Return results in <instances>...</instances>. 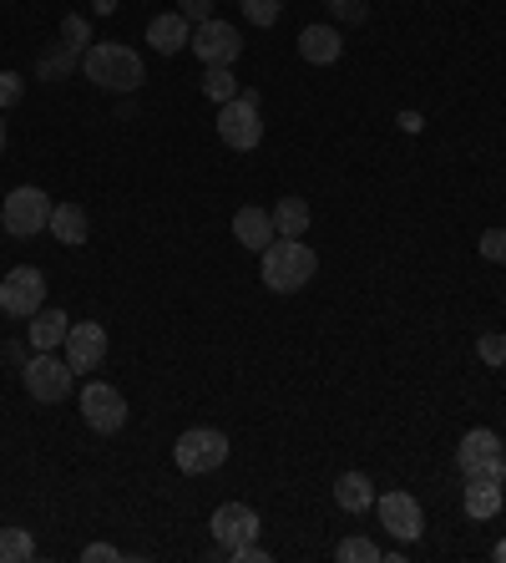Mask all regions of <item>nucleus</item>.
<instances>
[{
    "label": "nucleus",
    "instance_id": "e433bc0d",
    "mask_svg": "<svg viewBox=\"0 0 506 563\" xmlns=\"http://www.w3.org/2000/svg\"><path fill=\"white\" fill-rule=\"evenodd\" d=\"M0 152H5V112H0Z\"/></svg>",
    "mask_w": 506,
    "mask_h": 563
},
{
    "label": "nucleus",
    "instance_id": "4c0bfd02",
    "mask_svg": "<svg viewBox=\"0 0 506 563\" xmlns=\"http://www.w3.org/2000/svg\"><path fill=\"white\" fill-rule=\"evenodd\" d=\"M496 563H506V538H502V543H496Z\"/></svg>",
    "mask_w": 506,
    "mask_h": 563
},
{
    "label": "nucleus",
    "instance_id": "4468645a",
    "mask_svg": "<svg viewBox=\"0 0 506 563\" xmlns=\"http://www.w3.org/2000/svg\"><path fill=\"white\" fill-rule=\"evenodd\" d=\"M147 41H152V51H162V57H173V51L193 46V21H188L183 11L152 15V26H147Z\"/></svg>",
    "mask_w": 506,
    "mask_h": 563
},
{
    "label": "nucleus",
    "instance_id": "39448f33",
    "mask_svg": "<svg viewBox=\"0 0 506 563\" xmlns=\"http://www.w3.org/2000/svg\"><path fill=\"white\" fill-rule=\"evenodd\" d=\"M21 371H26V391L41 401V406H57V401L72 396L76 371L66 366V356H57V351H36Z\"/></svg>",
    "mask_w": 506,
    "mask_h": 563
},
{
    "label": "nucleus",
    "instance_id": "b1692460",
    "mask_svg": "<svg viewBox=\"0 0 506 563\" xmlns=\"http://www.w3.org/2000/svg\"><path fill=\"white\" fill-rule=\"evenodd\" d=\"M61 46H72V51H82L87 57V46H91V26H87V15H61Z\"/></svg>",
    "mask_w": 506,
    "mask_h": 563
},
{
    "label": "nucleus",
    "instance_id": "a878e982",
    "mask_svg": "<svg viewBox=\"0 0 506 563\" xmlns=\"http://www.w3.org/2000/svg\"><path fill=\"white\" fill-rule=\"evenodd\" d=\"M76 57H82V51H72V46H61V51H46L41 57V76H66L76 66Z\"/></svg>",
    "mask_w": 506,
    "mask_h": 563
},
{
    "label": "nucleus",
    "instance_id": "f704fd0d",
    "mask_svg": "<svg viewBox=\"0 0 506 563\" xmlns=\"http://www.w3.org/2000/svg\"><path fill=\"white\" fill-rule=\"evenodd\" d=\"M330 5L345 15V21H365V0H330Z\"/></svg>",
    "mask_w": 506,
    "mask_h": 563
},
{
    "label": "nucleus",
    "instance_id": "412c9836",
    "mask_svg": "<svg viewBox=\"0 0 506 563\" xmlns=\"http://www.w3.org/2000/svg\"><path fill=\"white\" fill-rule=\"evenodd\" d=\"M269 213H274L279 238H304V229H309V204L304 198H279Z\"/></svg>",
    "mask_w": 506,
    "mask_h": 563
},
{
    "label": "nucleus",
    "instance_id": "c85d7f7f",
    "mask_svg": "<svg viewBox=\"0 0 506 563\" xmlns=\"http://www.w3.org/2000/svg\"><path fill=\"white\" fill-rule=\"evenodd\" d=\"M477 249H481V259H492V265H506V229H486Z\"/></svg>",
    "mask_w": 506,
    "mask_h": 563
},
{
    "label": "nucleus",
    "instance_id": "5701e85b",
    "mask_svg": "<svg viewBox=\"0 0 506 563\" xmlns=\"http://www.w3.org/2000/svg\"><path fill=\"white\" fill-rule=\"evenodd\" d=\"M36 559V538L26 528H0V563H26Z\"/></svg>",
    "mask_w": 506,
    "mask_h": 563
},
{
    "label": "nucleus",
    "instance_id": "72a5a7b5",
    "mask_svg": "<svg viewBox=\"0 0 506 563\" xmlns=\"http://www.w3.org/2000/svg\"><path fill=\"white\" fill-rule=\"evenodd\" d=\"M82 559H87V563H116L122 553H116L112 543H87V549H82Z\"/></svg>",
    "mask_w": 506,
    "mask_h": 563
},
{
    "label": "nucleus",
    "instance_id": "dca6fc26",
    "mask_svg": "<svg viewBox=\"0 0 506 563\" xmlns=\"http://www.w3.org/2000/svg\"><path fill=\"white\" fill-rule=\"evenodd\" d=\"M340 51H345V41H340L334 26H304L299 30V57L309 61V66H334Z\"/></svg>",
    "mask_w": 506,
    "mask_h": 563
},
{
    "label": "nucleus",
    "instance_id": "a211bd4d",
    "mask_svg": "<svg viewBox=\"0 0 506 563\" xmlns=\"http://www.w3.org/2000/svg\"><path fill=\"white\" fill-rule=\"evenodd\" d=\"M66 330H72V320H66V310H57V305H51V310H36L30 315V345H36V351H57V345H66Z\"/></svg>",
    "mask_w": 506,
    "mask_h": 563
},
{
    "label": "nucleus",
    "instance_id": "6ab92c4d",
    "mask_svg": "<svg viewBox=\"0 0 506 563\" xmlns=\"http://www.w3.org/2000/svg\"><path fill=\"white\" fill-rule=\"evenodd\" d=\"M51 234H57V244H87L91 223H87V208L82 204H57L51 208V223H46Z\"/></svg>",
    "mask_w": 506,
    "mask_h": 563
},
{
    "label": "nucleus",
    "instance_id": "ddd939ff",
    "mask_svg": "<svg viewBox=\"0 0 506 563\" xmlns=\"http://www.w3.org/2000/svg\"><path fill=\"white\" fill-rule=\"evenodd\" d=\"M233 238L244 244V249H254V254H263L269 244L279 238V229H274V213H263V208H254V204H244L238 213H233Z\"/></svg>",
    "mask_w": 506,
    "mask_h": 563
},
{
    "label": "nucleus",
    "instance_id": "473e14b6",
    "mask_svg": "<svg viewBox=\"0 0 506 563\" xmlns=\"http://www.w3.org/2000/svg\"><path fill=\"white\" fill-rule=\"evenodd\" d=\"M223 559H233V563H269V553H263L259 543H238V549H229Z\"/></svg>",
    "mask_w": 506,
    "mask_h": 563
},
{
    "label": "nucleus",
    "instance_id": "f3484780",
    "mask_svg": "<svg viewBox=\"0 0 506 563\" xmlns=\"http://www.w3.org/2000/svg\"><path fill=\"white\" fill-rule=\"evenodd\" d=\"M334 503L345 507V513H370L375 507V482L365 473H340L334 477Z\"/></svg>",
    "mask_w": 506,
    "mask_h": 563
},
{
    "label": "nucleus",
    "instance_id": "20e7f679",
    "mask_svg": "<svg viewBox=\"0 0 506 563\" xmlns=\"http://www.w3.org/2000/svg\"><path fill=\"white\" fill-rule=\"evenodd\" d=\"M218 137H223V148H233V152H254L263 143L259 97H254V91H238L233 102H223V112H218Z\"/></svg>",
    "mask_w": 506,
    "mask_h": 563
},
{
    "label": "nucleus",
    "instance_id": "0eeeda50",
    "mask_svg": "<svg viewBox=\"0 0 506 563\" xmlns=\"http://www.w3.org/2000/svg\"><path fill=\"white\" fill-rule=\"evenodd\" d=\"M0 223H5V234L11 238H36L51 223V198L41 188H15L0 208Z\"/></svg>",
    "mask_w": 506,
    "mask_h": 563
},
{
    "label": "nucleus",
    "instance_id": "9d476101",
    "mask_svg": "<svg viewBox=\"0 0 506 563\" xmlns=\"http://www.w3.org/2000/svg\"><path fill=\"white\" fill-rule=\"evenodd\" d=\"M259 538V513L248 503H223V507H213V543L223 553L229 549H238V543H254Z\"/></svg>",
    "mask_w": 506,
    "mask_h": 563
},
{
    "label": "nucleus",
    "instance_id": "6e6552de",
    "mask_svg": "<svg viewBox=\"0 0 506 563\" xmlns=\"http://www.w3.org/2000/svg\"><path fill=\"white\" fill-rule=\"evenodd\" d=\"M82 416H87L91 431L112 437V431L127 427V401H122V391H116V385L87 381V385H82Z\"/></svg>",
    "mask_w": 506,
    "mask_h": 563
},
{
    "label": "nucleus",
    "instance_id": "2eb2a0df",
    "mask_svg": "<svg viewBox=\"0 0 506 563\" xmlns=\"http://www.w3.org/2000/svg\"><path fill=\"white\" fill-rule=\"evenodd\" d=\"M496 452H502V437L486 431V427H477V431H466L461 446H456V467H461V477H477L481 462H492Z\"/></svg>",
    "mask_w": 506,
    "mask_h": 563
},
{
    "label": "nucleus",
    "instance_id": "4be33fe9",
    "mask_svg": "<svg viewBox=\"0 0 506 563\" xmlns=\"http://www.w3.org/2000/svg\"><path fill=\"white\" fill-rule=\"evenodd\" d=\"M238 91H244V87H238V76H233L229 66H208V72H202V97H213L218 107L233 102Z\"/></svg>",
    "mask_w": 506,
    "mask_h": 563
},
{
    "label": "nucleus",
    "instance_id": "c9c22d12",
    "mask_svg": "<svg viewBox=\"0 0 506 563\" xmlns=\"http://www.w3.org/2000/svg\"><path fill=\"white\" fill-rule=\"evenodd\" d=\"M91 11H97V15H112V11H116V0H91Z\"/></svg>",
    "mask_w": 506,
    "mask_h": 563
},
{
    "label": "nucleus",
    "instance_id": "7c9ffc66",
    "mask_svg": "<svg viewBox=\"0 0 506 563\" xmlns=\"http://www.w3.org/2000/svg\"><path fill=\"white\" fill-rule=\"evenodd\" d=\"M177 11L188 15L193 26H202V21H213V0H183V5H177Z\"/></svg>",
    "mask_w": 506,
    "mask_h": 563
},
{
    "label": "nucleus",
    "instance_id": "aec40b11",
    "mask_svg": "<svg viewBox=\"0 0 506 563\" xmlns=\"http://www.w3.org/2000/svg\"><path fill=\"white\" fill-rule=\"evenodd\" d=\"M496 513H502V482L471 477V482H466V518L486 523V518H496Z\"/></svg>",
    "mask_w": 506,
    "mask_h": 563
},
{
    "label": "nucleus",
    "instance_id": "7ed1b4c3",
    "mask_svg": "<svg viewBox=\"0 0 506 563\" xmlns=\"http://www.w3.org/2000/svg\"><path fill=\"white\" fill-rule=\"evenodd\" d=\"M173 462H177V473H188V477H202V473H218L223 462H229V437L213 427H193L183 431L173 442Z\"/></svg>",
    "mask_w": 506,
    "mask_h": 563
},
{
    "label": "nucleus",
    "instance_id": "f03ea898",
    "mask_svg": "<svg viewBox=\"0 0 506 563\" xmlns=\"http://www.w3.org/2000/svg\"><path fill=\"white\" fill-rule=\"evenodd\" d=\"M82 72L87 82H97L101 91H137L143 87V57L122 41H97L87 46V57H82Z\"/></svg>",
    "mask_w": 506,
    "mask_h": 563
},
{
    "label": "nucleus",
    "instance_id": "cd10ccee",
    "mask_svg": "<svg viewBox=\"0 0 506 563\" xmlns=\"http://www.w3.org/2000/svg\"><path fill=\"white\" fill-rule=\"evenodd\" d=\"M279 11H284L279 0H244V15L254 21V26H274Z\"/></svg>",
    "mask_w": 506,
    "mask_h": 563
},
{
    "label": "nucleus",
    "instance_id": "2f4dec72",
    "mask_svg": "<svg viewBox=\"0 0 506 563\" xmlns=\"http://www.w3.org/2000/svg\"><path fill=\"white\" fill-rule=\"evenodd\" d=\"M477 477H486V482H506V446L496 452L492 462H481V473H477ZM466 482H471V477H466Z\"/></svg>",
    "mask_w": 506,
    "mask_h": 563
},
{
    "label": "nucleus",
    "instance_id": "1a4fd4ad",
    "mask_svg": "<svg viewBox=\"0 0 506 563\" xmlns=\"http://www.w3.org/2000/svg\"><path fill=\"white\" fill-rule=\"evenodd\" d=\"M193 51H198L202 66H233L238 61V51H244V36H238V26H229V21H202V26H193Z\"/></svg>",
    "mask_w": 506,
    "mask_h": 563
},
{
    "label": "nucleus",
    "instance_id": "f8f14e48",
    "mask_svg": "<svg viewBox=\"0 0 506 563\" xmlns=\"http://www.w3.org/2000/svg\"><path fill=\"white\" fill-rule=\"evenodd\" d=\"M101 360H107V330H101L97 320L66 330V366H72L76 376H82V371H97Z\"/></svg>",
    "mask_w": 506,
    "mask_h": 563
},
{
    "label": "nucleus",
    "instance_id": "423d86ee",
    "mask_svg": "<svg viewBox=\"0 0 506 563\" xmlns=\"http://www.w3.org/2000/svg\"><path fill=\"white\" fill-rule=\"evenodd\" d=\"M41 305H46V274L36 265H15L11 274H0V310L5 315L30 320Z\"/></svg>",
    "mask_w": 506,
    "mask_h": 563
},
{
    "label": "nucleus",
    "instance_id": "c756f323",
    "mask_svg": "<svg viewBox=\"0 0 506 563\" xmlns=\"http://www.w3.org/2000/svg\"><path fill=\"white\" fill-rule=\"evenodd\" d=\"M21 91H26V87H21V76H15V72H0V112L21 102Z\"/></svg>",
    "mask_w": 506,
    "mask_h": 563
},
{
    "label": "nucleus",
    "instance_id": "9b49d317",
    "mask_svg": "<svg viewBox=\"0 0 506 563\" xmlns=\"http://www.w3.org/2000/svg\"><path fill=\"white\" fill-rule=\"evenodd\" d=\"M375 507H380V523H385L400 543H416V538L425 534V513H420V503L410 492H385Z\"/></svg>",
    "mask_w": 506,
    "mask_h": 563
},
{
    "label": "nucleus",
    "instance_id": "f257e3e1",
    "mask_svg": "<svg viewBox=\"0 0 506 563\" xmlns=\"http://www.w3.org/2000/svg\"><path fill=\"white\" fill-rule=\"evenodd\" d=\"M319 269V254L304 244V238H274L269 249H263V284L274 290V295H294V290H304V284L314 280Z\"/></svg>",
    "mask_w": 506,
    "mask_h": 563
},
{
    "label": "nucleus",
    "instance_id": "bb28decb",
    "mask_svg": "<svg viewBox=\"0 0 506 563\" xmlns=\"http://www.w3.org/2000/svg\"><path fill=\"white\" fill-rule=\"evenodd\" d=\"M477 356L486 360V366H506V335H496V330H486L477 341Z\"/></svg>",
    "mask_w": 506,
    "mask_h": 563
},
{
    "label": "nucleus",
    "instance_id": "393cba45",
    "mask_svg": "<svg viewBox=\"0 0 506 563\" xmlns=\"http://www.w3.org/2000/svg\"><path fill=\"white\" fill-rule=\"evenodd\" d=\"M334 559L340 563H380V549L370 538H345V543L334 549Z\"/></svg>",
    "mask_w": 506,
    "mask_h": 563
}]
</instances>
